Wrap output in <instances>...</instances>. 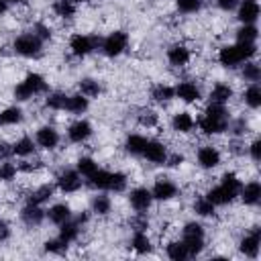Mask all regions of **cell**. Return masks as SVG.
I'll use <instances>...</instances> for the list:
<instances>
[{
  "mask_svg": "<svg viewBox=\"0 0 261 261\" xmlns=\"http://www.w3.org/2000/svg\"><path fill=\"white\" fill-rule=\"evenodd\" d=\"M228 124H230V112L224 104L208 102L204 112L196 118V128L206 137H216V135L228 133Z\"/></svg>",
  "mask_w": 261,
  "mask_h": 261,
  "instance_id": "1",
  "label": "cell"
},
{
  "mask_svg": "<svg viewBox=\"0 0 261 261\" xmlns=\"http://www.w3.org/2000/svg\"><path fill=\"white\" fill-rule=\"evenodd\" d=\"M257 55V43H230V45H222L218 49V63L224 69H237L241 67L245 61L255 59Z\"/></svg>",
  "mask_w": 261,
  "mask_h": 261,
  "instance_id": "2",
  "label": "cell"
},
{
  "mask_svg": "<svg viewBox=\"0 0 261 261\" xmlns=\"http://www.w3.org/2000/svg\"><path fill=\"white\" fill-rule=\"evenodd\" d=\"M86 184L96 192L120 194L128 186V175L124 171H108V169L98 167L90 177H86Z\"/></svg>",
  "mask_w": 261,
  "mask_h": 261,
  "instance_id": "3",
  "label": "cell"
},
{
  "mask_svg": "<svg viewBox=\"0 0 261 261\" xmlns=\"http://www.w3.org/2000/svg\"><path fill=\"white\" fill-rule=\"evenodd\" d=\"M47 92H49L47 80H45L41 73H37V71H29V73L22 77V82H18V84L14 86L12 96H14L16 102H29V100H33L35 96H41V94H47Z\"/></svg>",
  "mask_w": 261,
  "mask_h": 261,
  "instance_id": "4",
  "label": "cell"
},
{
  "mask_svg": "<svg viewBox=\"0 0 261 261\" xmlns=\"http://www.w3.org/2000/svg\"><path fill=\"white\" fill-rule=\"evenodd\" d=\"M181 241L190 253V257H198L206 249V228L198 220H188L181 226Z\"/></svg>",
  "mask_w": 261,
  "mask_h": 261,
  "instance_id": "5",
  "label": "cell"
},
{
  "mask_svg": "<svg viewBox=\"0 0 261 261\" xmlns=\"http://www.w3.org/2000/svg\"><path fill=\"white\" fill-rule=\"evenodd\" d=\"M12 51L18 55V57H24V59H37L43 55V47L45 43L33 33V31H27V33H20L12 39Z\"/></svg>",
  "mask_w": 261,
  "mask_h": 261,
  "instance_id": "6",
  "label": "cell"
},
{
  "mask_svg": "<svg viewBox=\"0 0 261 261\" xmlns=\"http://www.w3.org/2000/svg\"><path fill=\"white\" fill-rule=\"evenodd\" d=\"M128 43H130V37L126 31H112L108 33L104 39H100V53L108 59H114V57H120L126 49H128Z\"/></svg>",
  "mask_w": 261,
  "mask_h": 261,
  "instance_id": "7",
  "label": "cell"
},
{
  "mask_svg": "<svg viewBox=\"0 0 261 261\" xmlns=\"http://www.w3.org/2000/svg\"><path fill=\"white\" fill-rule=\"evenodd\" d=\"M100 47V39L94 37V35H88V33H73L67 41V49L73 57L82 59V57H88L92 55L96 49Z\"/></svg>",
  "mask_w": 261,
  "mask_h": 261,
  "instance_id": "8",
  "label": "cell"
},
{
  "mask_svg": "<svg viewBox=\"0 0 261 261\" xmlns=\"http://www.w3.org/2000/svg\"><path fill=\"white\" fill-rule=\"evenodd\" d=\"M82 186H84V179H82V175L77 173L75 167L73 169L71 167H63L55 177V188L61 194H75V192L82 190Z\"/></svg>",
  "mask_w": 261,
  "mask_h": 261,
  "instance_id": "9",
  "label": "cell"
},
{
  "mask_svg": "<svg viewBox=\"0 0 261 261\" xmlns=\"http://www.w3.org/2000/svg\"><path fill=\"white\" fill-rule=\"evenodd\" d=\"M149 190L155 202H169L179 196V186L171 177H165V175H159Z\"/></svg>",
  "mask_w": 261,
  "mask_h": 261,
  "instance_id": "10",
  "label": "cell"
},
{
  "mask_svg": "<svg viewBox=\"0 0 261 261\" xmlns=\"http://www.w3.org/2000/svg\"><path fill=\"white\" fill-rule=\"evenodd\" d=\"M261 249V228L251 226L241 239H239V253L247 259H257Z\"/></svg>",
  "mask_w": 261,
  "mask_h": 261,
  "instance_id": "11",
  "label": "cell"
},
{
  "mask_svg": "<svg viewBox=\"0 0 261 261\" xmlns=\"http://www.w3.org/2000/svg\"><path fill=\"white\" fill-rule=\"evenodd\" d=\"M35 143H37V149L55 151L61 145V135L53 124H43L35 130Z\"/></svg>",
  "mask_w": 261,
  "mask_h": 261,
  "instance_id": "12",
  "label": "cell"
},
{
  "mask_svg": "<svg viewBox=\"0 0 261 261\" xmlns=\"http://www.w3.org/2000/svg\"><path fill=\"white\" fill-rule=\"evenodd\" d=\"M92 135H94V126H92V122L86 120V118L73 120V122L67 126V130H65L67 141L73 143V145H84V143H88V141L92 139Z\"/></svg>",
  "mask_w": 261,
  "mask_h": 261,
  "instance_id": "13",
  "label": "cell"
},
{
  "mask_svg": "<svg viewBox=\"0 0 261 261\" xmlns=\"http://www.w3.org/2000/svg\"><path fill=\"white\" fill-rule=\"evenodd\" d=\"M153 196H151V190L145 188V186H137L128 192V206L133 208V212L137 214H147L153 206Z\"/></svg>",
  "mask_w": 261,
  "mask_h": 261,
  "instance_id": "14",
  "label": "cell"
},
{
  "mask_svg": "<svg viewBox=\"0 0 261 261\" xmlns=\"http://www.w3.org/2000/svg\"><path fill=\"white\" fill-rule=\"evenodd\" d=\"M196 163L200 169H206V171L216 169L222 163V153L216 145H202L196 151Z\"/></svg>",
  "mask_w": 261,
  "mask_h": 261,
  "instance_id": "15",
  "label": "cell"
},
{
  "mask_svg": "<svg viewBox=\"0 0 261 261\" xmlns=\"http://www.w3.org/2000/svg\"><path fill=\"white\" fill-rule=\"evenodd\" d=\"M167 155H169V149H167V145L163 141H159V139H147V145H145L141 157L145 161H149L151 165H163L165 159H167Z\"/></svg>",
  "mask_w": 261,
  "mask_h": 261,
  "instance_id": "16",
  "label": "cell"
},
{
  "mask_svg": "<svg viewBox=\"0 0 261 261\" xmlns=\"http://www.w3.org/2000/svg\"><path fill=\"white\" fill-rule=\"evenodd\" d=\"M18 218H20V222H22L24 226H29V228H37V226H41V224L45 222L47 212H45V208L39 206V204L24 202V206H22L20 212H18Z\"/></svg>",
  "mask_w": 261,
  "mask_h": 261,
  "instance_id": "17",
  "label": "cell"
},
{
  "mask_svg": "<svg viewBox=\"0 0 261 261\" xmlns=\"http://www.w3.org/2000/svg\"><path fill=\"white\" fill-rule=\"evenodd\" d=\"M173 92H175V98L184 104H196L202 100V90L196 82L192 80H184V82H177L173 86Z\"/></svg>",
  "mask_w": 261,
  "mask_h": 261,
  "instance_id": "18",
  "label": "cell"
},
{
  "mask_svg": "<svg viewBox=\"0 0 261 261\" xmlns=\"http://www.w3.org/2000/svg\"><path fill=\"white\" fill-rule=\"evenodd\" d=\"M165 59H167V63L173 65V67H186V65L192 61V51H190V47L184 45V43H173V45L167 47Z\"/></svg>",
  "mask_w": 261,
  "mask_h": 261,
  "instance_id": "19",
  "label": "cell"
},
{
  "mask_svg": "<svg viewBox=\"0 0 261 261\" xmlns=\"http://www.w3.org/2000/svg\"><path fill=\"white\" fill-rule=\"evenodd\" d=\"M259 2L257 0H239L237 6V20L241 24H255L259 20Z\"/></svg>",
  "mask_w": 261,
  "mask_h": 261,
  "instance_id": "20",
  "label": "cell"
},
{
  "mask_svg": "<svg viewBox=\"0 0 261 261\" xmlns=\"http://www.w3.org/2000/svg\"><path fill=\"white\" fill-rule=\"evenodd\" d=\"M169 124H171V130H175L177 135H190V133H194V128H196V118H194L192 112L181 110V112H175V114L171 116Z\"/></svg>",
  "mask_w": 261,
  "mask_h": 261,
  "instance_id": "21",
  "label": "cell"
},
{
  "mask_svg": "<svg viewBox=\"0 0 261 261\" xmlns=\"http://www.w3.org/2000/svg\"><path fill=\"white\" fill-rule=\"evenodd\" d=\"M216 208L218 206H228V204H232L234 200H237V194H232L230 190H226L222 184H216V186H210L208 190H206V194H204Z\"/></svg>",
  "mask_w": 261,
  "mask_h": 261,
  "instance_id": "22",
  "label": "cell"
},
{
  "mask_svg": "<svg viewBox=\"0 0 261 261\" xmlns=\"http://www.w3.org/2000/svg\"><path fill=\"white\" fill-rule=\"evenodd\" d=\"M232 96H234V90H232V86L230 84H226V82H216L212 88H210V92H208V102H212V104H228L230 100H232Z\"/></svg>",
  "mask_w": 261,
  "mask_h": 261,
  "instance_id": "23",
  "label": "cell"
},
{
  "mask_svg": "<svg viewBox=\"0 0 261 261\" xmlns=\"http://www.w3.org/2000/svg\"><path fill=\"white\" fill-rule=\"evenodd\" d=\"M45 212H47V220H49L51 224H55V226L67 222V220L73 216L71 206H69L67 202H55V204H51L49 210H45Z\"/></svg>",
  "mask_w": 261,
  "mask_h": 261,
  "instance_id": "24",
  "label": "cell"
},
{
  "mask_svg": "<svg viewBox=\"0 0 261 261\" xmlns=\"http://www.w3.org/2000/svg\"><path fill=\"white\" fill-rule=\"evenodd\" d=\"M239 198L245 206H257L261 202V184L257 179H251V181L243 184L241 192H239Z\"/></svg>",
  "mask_w": 261,
  "mask_h": 261,
  "instance_id": "25",
  "label": "cell"
},
{
  "mask_svg": "<svg viewBox=\"0 0 261 261\" xmlns=\"http://www.w3.org/2000/svg\"><path fill=\"white\" fill-rule=\"evenodd\" d=\"M128 245L137 255H151L153 253V241L147 234V230H133Z\"/></svg>",
  "mask_w": 261,
  "mask_h": 261,
  "instance_id": "26",
  "label": "cell"
},
{
  "mask_svg": "<svg viewBox=\"0 0 261 261\" xmlns=\"http://www.w3.org/2000/svg\"><path fill=\"white\" fill-rule=\"evenodd\" d=\"M90 110V98L82 96L80 92L77 94H67V100H65V112L73 114V116H82Z\"/></svg>",
  "mask_w": 261,
  "mask_h": 261,
  "instance_id": "27",
  "label": "cell"
},
{
  "mask_svg": "<svg viewBox=\"0 0 261 261\" xmlns=\"http://www.w3.org/2000/svg\"><path fill=\"white\" fill-rule=\"evenodd\" d=\"M145 145H147V137L141 135V133H128V135L124 137V143H122L124 151H126L128 155H133V157H141Z\"/></svg>",
  "mask_w": 261,
  "mask_h": 261,
  "instance_id": "28",
  "label": "cell"
},
{
  "mask_svg": "<svg viewBox=\"0 0 261 261\" xmlns=\"http://www.w3.org/2000/svg\"><path fill=\"white\" fill-rule=\"evenodd\" d=\"M55 190H57V188H55V184H41V186H37L35 190H31V192H29L27 202H33V204L43 206V204H47V202L53 198Z\"/></svg>",
  "mask_w": 261,
  "mask_h": 261,
  "instance_id": "29",
  "label": "cell"
},
{
  "mask_svg": "<svg viewBox=\"0 0 261 261\" xmlns=\"http://www.w3.org/2000/svg\"><path fill=\"white\" fill-rule=\"evenodd\" d=\"M90 210L96 214V216H108L112 212V200L108 196V192H98L92 196L90 200Z\"/></svg>",
  "mask_w": 261,
  "mask_h": 261,
  "instance_id": "30",
  "label": "cell"
},
{
  "mask_svg": "<svg viewBox=\"0 0 261 261\" xmlns=\"http://www.w3.org/2000/svg\"><path fill=\"white\" fill-rule=\"evenodd\" d=\"M35 151H37V143H35V139L29 137V135H22V137H18V139L12 143V155H16V157L27 159V157L35 155Z\"/></svg>",
  "mask_w": 261,
  "mask_h": 261,
  "instance_id": "31",
  "label": "cell"
},
{
  "mask_svg": "<svg viewBox=\"0 0 261 261\" xmlns=\"http://www.w3.org/2000/svg\"><path fill=\"white\" fill-rule=\"evenodd\" d=\"M80 232H82V226L75 222V218L71 216L67 222H63V224H59V239L65 243V245H71V243H75L77 239H80Z\"/></svg>",
  "mask_w": 261,
  "mask_h": 261,
  "instance_id": "32",
  "label": "cell"
},
{
  "mask_svg": "<svg viewBox=\"0 0 261 261\" xmlns=\"http://www.w3.org/2000/svg\"><path fill=\"white\" fill-rule=\"evenodd\" d=\"M24 118V112L20 106L12 104V106H6L0 110V126H16L20 124Z\"/></svg>",
  "mask_w": 261,
  "mask_h": 261,
  "instance_id": "33",
  "label": "cell"
},
{
  "mask_svg": "<svg viewBox=\"0 0 261 261\" xmlns=\"http://www.w3.org/2000/svg\"><path fill=\"white\" fill-rule=\"evenodd\" d=\"M149 96H151V100L155 102V104H167V102H171V100H175V92H173V86H169V84H155L153 88H151V92H149Z\"/></svg>",
  "mask_w": 261,
  "mask_h": 261,
  "instance_id": "34",
  "label": "cell"
},
{
  "mask_svg": "<svg viewBox=\"0 0 261 261\" xmlns=\"http://www.w3.org/2000/svg\"><path fill=\"white\" fill-rule=\"evenodd\" d=\"M243 102H245L247 108L259 110V106H261V86H259V82L247 84V88L243 90Z\"/></svg>",
  "mask_w": 261,
  "mask_h": 261,
  "instance_id": "35",
  "label": "cell"
},
{
  "mask_svg": "<svg viewBox=\"0 0 261 261\" xmlns=\"http://www.w3.org/2000/svg\"><path fill=\"white\" fill-rule=\"evenodd\" d=\"M165 257L171 261H186V259H190V253L181 239H173L165 245Z\"/></svg>",
  "mask_w": 261,
  "mask_h": 261,
  "instance_id": "36",
  "label": "cell"
},
{
  "mask_svg": "<svg viewBox=\"0 0 261 261\" xmlns=\"http://www.w3.org/2000/svg\"><path fill=\"white\" fill-rule=\"evenodd\" d=\"M77 92L92 100V98H98L102 94V84L96 77H82L77 82Z\"/></svg>",
  "mask_w": 261,
  "mask_h": 261,
  "instance_id": "37",
  "label": "cell"
},
{
  "mask_svg": "<svg viewBox=\"0 0 261 261\" xmlns=\"http://www.w3.org/2000/svg\"><path fill=\"white\" fill-rule=\"evenodd\" d=\"M51 10H53V14H55L57 18H61V20H71V18L75 16V12H77V6H75L73 2H69V0H53Z\"/></svg>",
  "mask_w": 261,
  "mask_h": 261,
  "instance_id": "38",
  "label": "cell"
},
{
  "mask_svg": "<svg viewBox=\"0 0 261 261\" xmlns=\"http://www.w3.org/2000/svg\"><path fill=\"white\" fill-rule=\"evenodd\" d=\"M192 210H194V214L200 216V218H210V216L216 214V206H214L206 196H198V198H194Z\"/></svg>",
  "mask_w": 261,
  "mask_h": 261,
  "instance_id": "39",
  "label": "cell"
},
{
  "mask_svg": "<svg viewBox=\"0 0 261 261\" xmlns=\"http://www.w3.org/2000/svg\"><path fill=\"white\" fill-rule=\"evenodd\" d=\"M241 77H243V82H247V84L259 82V80H261V67H259V63H257L255 59L245 61V63L241 65Z\"/></svg>",
  "mask_w": 261,
  "mask_h": 261,
  "instance_id": "40",
  "label": "cell"
},
{
  "mask_svg": "<svg viewBox=\"0 0 261 261\" xmlns=\"http://www.w3.org/2000/svg\"><path fill=\"white\" fill-rule=\"evenodd\" d=\"M234 39H237V43H257V39H259L257 24H241L234 31Z\"/></svg>",
  "mask_w": 261,
  "mask_h": 261,
  "instance_id": "41",
  "label": "cell"
},
{
  "mask_svg": "<svg viewBox=\"0 0 261 261\" xmlns=\"http://www.w3.org/2000/svg\"><path fill=\"white\" fill-rule=\"evenodd\" d=\"M98 167H100L98 161H96L94 157H90V155H82V157H77V161H75V169H77V173H80L84 179L90 177Z\"/></svg>",
  "mask_w": 261,
  "mask_h": 261,
  "instance_id": "42",
  "label": "cell"
},
{
  "mask_svg": "<svg viewBox=\"0 0 261 261\" xmlns=\"http://www.w3.org/2000/svg\"><path fill=\"white\" fill-rule=\"evenodd\" d=\"M65 100H67L65 92H49L47 98H45V108L55 110V112H63L65 110Z\"/></svg>",
  "mask_w": 261,
  "mask_h": 261,
  "instance_id": "43",
  "label": "cell"
},
{
  "mask_svg": "<svg viewBox=\"0 0 261 261\" xmlns=\"http://www.w3.org/2000/svg\"><path fill=\"white\" fill-rule=\"evenodd\" d=\"M175 8L179 14H198L204 8V0H175Z\"/></svg>",
  "mask_w": 261,
  "mask_h": 261,
  "instance_id": "44",
  "label": "cell"
},
{
  "mask_svg": "<svg viewBox=\"0 0 261 261\" xmlns=\"http://www.w3.org/2000/svg\"><path fill=\"white\" fill-rule=\"evenodd\" d=\"M18 175V165L12 163L10 159L6 161H0V181L2 184H12Z\"/></svg>",
  "mask_w": 261,
  "mask_h": 261,
  "instance_id": "45",
  "label": "cell"
},
{
  "mask_svg": "<svg viewBox=\"0 0 261 261\" xmlns=\"http://www.w3.org/2000/svg\"><path fill=\"white\" fill-rule=\"evenodd\" d=\"M218 184H222L226 190H230V192L237 194V198H239V192H241L243 181H241V177H239L234 171H224V173L220 175V181H218Z\"/></svg>",
  "mask_w": 261,
  "mask_h": 261,
  "instance_id": "46",
  "label": "cell"
},
{
  "mask_svg": "<svg viewBox=\"0 0 261 261\" xmlns=\"http://www.w3.org/2000/svg\"><path fill=\"white\" fill-rule=\"evenodd\" d=\"M137 122L141 124V126H145V128H153V126H157L159 124V114L155 112V110H141L139 114H137Z\"/></svg>",
  "mask_w": 261,
  "mask_h": 261,
  "instance_id": "47",
  "label": "cell"
},
{
  "mask_svg": "<svg viewBox=\"0 0 261 261\" xmlns=\"http://www.w3.org/2000/svg\"><path fill=\"white\" fill-rule=\"evenodd\" d=\"M67 247H69V245H65L59 237L47 239V241L43 243V249H45V253H49V255H63V253L67 251Z\"/></svg>",
  "mask_w": 261,
  "mask_h": 261,
  "instance_id": "48",
  "label": "cell"
},
{
  "mask_svg": "<svg viewBox=\"0 0 261 261\" xmlns=\"http://www.w3.org/2000/svg\"><path fill=\"white\" fill-rule=\"evenodd\" d=\"M43 43H47V41H51L53 39V29L47 24V22H43V20H37L35 24H33V29H31Z\"/></svg>",
  "mask_w": 261,
  "mask_h": 261,
  "instance_id": "49",
  "label": "cell"
},
{
  "mask_svg": "<svg viewBox=\"0 0 261 261\" xmlns=\"http://www.w3.org/2000/svg\"><path fill=\"white\" fill-rule=\"evenodd\" d=\"M247 128H249V126H247V120H245V118H239V120H234V122L230 120V124H228V130H230L234 137H241V139L245 137Z\"/></svg>",
  "mask_w": 261,
  "mask_h": 261,
  "instance_id": "50",
  "label": "cell"
},
{
  "mask_svg": "<svg viewBox=\"0 0 261 261\" xmlns=\"http://www.w3.org/2000/svg\"><path fill=\"white\" fill-rule=\"evenodd\" d=\"M130 226H133V230H147V228H149V218H147V214H137V212H135V216L130 218Z\"/></svg>",
  "mask_w": 261,
  "mask_h": 261,
  "instance_id": "51",
  "label": "cell"
},
{
  "mask_svg": "<svg viewBox=\"0 0 261 261\" xmlns=\"http://www.w3.org/2000/svg\"><path fill=\"white\" fill-rule=\"evenodd\" d=\"M247 153H249L251 161H253V163H257V161L261 159V141H259V139L251 141V143H249V147H247Z\"/></svg>",
  "mask_w": 261,
  "mask_h": 261,
  "instance_id": "52",
  "label": "cell"
},
{
  "mask_svg": "<svg viewBox=\"0 0 261 261\" xmlns=\"http://www.w3.org/2000/svg\"><path fill=\"white\" fill-rule=\"evenodd\" d=\"M10 237H12V226H10V222L4 220V218H0V245H2V243H8Z\"/></svg>",
  "mask_w": 261,
  "mask_h": 261,
  "instance_id": "53",
  "label": "cell"
},
{
  "mask_svg": "<svg viewBox=\"0 0 261 261\" xmlns=\"http://www.w3.org/2000/svg\"><path fill=\"white\" fill-rule=\"evenodd\" d=\"M184 161H186L184 153L175 151V153H169V155H167V159H165V163H163V165H167V167H179Z\"/></svg>",
  "mask_w": 261,
  "mask_h": 261,
  "instance_id": "54",
  "label": "cell"
},
{
  "mask_svg": "<svg viewBox=\"0 0 261 261\" xmlns=\"http://www.w3.org/2000/svg\"><path fill=\"white\" fill-rule=\"evenodd\" d=\"M214 4H216V8L222 10V12H232V10H237L239 0H214Z\"/></svg>",
  "mask_w": 261,
  "mask_h": 261,
  "instance_id": "55",
  "label": "cell"
},
{
  "mask_svg": "<svg viewBox=\"0 0 261 261\" xmlns=\"http://www.w3.org/2000/svg\"><path fill=\"white\" fill-rule=\"evenodd\" d=\"M12 157V143H8L6 139H0V161H6Z\"/></svg>",
  "mask_w": 261,
  "mask_h": 261,
  "instance_id": "56",
  "label": "cell"
},
{
  "mask_svg": "<svg viewBox=\"0 0 261 261\" xmlns=\"http://www.w3.org/2000/svg\"><path fill=\"white\" fill-rule=\"evenodd\" d=\"M8 8H10V4L6 0H0V16H4L8 12Z\"/></svg>",
  "mask_w": 261,
  "mask_h": 261,
  "instance_id": "57",
  "label": "cell"
},
{
  "mask_svg": "<svg viewBox=\"0 0 261 261\" xmlns=\"http://www.w3.org/2000/svg\"><path fill=\"white\" fill-rule=\"evenodd\" d=\"M6 2H8L10 6H12V4H14V6H22V4H27L29 0H6Z\"/></svg>",
  "mask_w": 261,
  "mask_h": 261,
  "instance_id": "58",
  "label": "cell"
},
{
  "mask_svg": "<svg viewBox=\"0 0 261 261\" xmlns=\"http://www.w3.org/2000/svg\"><path fill=\"white\" fill-rule=\"evenodd\" d=\"M69 2H73V4L77 6V4H86V2H90V0H69Z\"/></svg>",
  "mask_w": 261,
  "mask_h": 261,
  "instance_id": "59",
  "label": "cell"
}]
</instances>
